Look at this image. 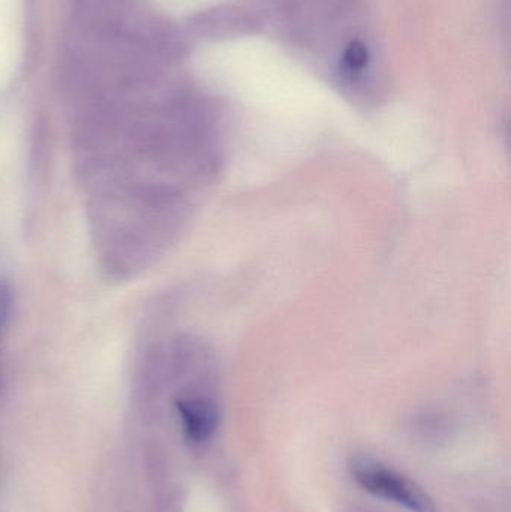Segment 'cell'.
Masks as SVG:
<instances>
[{
	"instance_id": "obj_2",
	"label": "cell",
	"mask_w": 511,
	"mask_h": 512,
	"mask_svg": "<svg viewBox=\"0 0 511 512\" xmlns=\"http://www.w3.org/2000/svg\"><path fill=\"white\" fill-rule=\"evenodd\" d=\"M183 429L191 441L204 442L218 426V411L210 400L191 397L177 403Z\"/></svg>"
},
{
	"instance_id": "obj_3",
	"label": "cell",
	"mask_w": 511,
	"mask_h": 512,
	"mask_svg": "<svg viewBox=\"0 0 511 512\" xmlns=\"http://www.w3.org/2000/svg\"><path fill=\"white\" fill-rule=\"evenodd\" d=\"M369 50L363 42L354 41L348 45L344 53L345 68L351 72H359L368 65Z\"/></svg>"
},
{
	"instance_id": "obj_1",
	"label": "cell",
	"mask_w": 511,
	"mask_h": 512,
	"mask_svg": "<svg viewBox=\"0 0 511 512\" xmlns=\"http://www.w3.org/2000/svg\"><path fill=\"white\" fill-rule=\"evenodd\" d=\"M351 474L360 487L378 498L413 512H437L434 499L419 484L381 463L359 457L351 463Z\"/></svg>"
}]
</instances>
